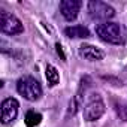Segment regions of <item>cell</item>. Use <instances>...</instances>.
I'll return each mask as SVG.
<instances>
[{
  "instance_id": "7a4b0ae2",
  "label": "cell",
  "mask_w": 127,
  "mask_h": 127,
  "mask_svg": "<svg viewBox=\"0 0 127 127\" xmlns=\"http://www.w3.org/2000/svg\"><path fill=\"white\" fill-rule=\"evenodd\" d=\"M17 91L29 102H36L42 96V85L33 76H23L17 82Z\"/></svg>"
},
{
  "instance_id": "9c48e42d",
  "label": "cell",
  "mask_w": 127,
  "mask_h": 127,
  "mask_svg": "<svg viewBox=\"0 0 127 127\" xmlns=\"http://www.w3.org/2000/svg\"><path fill=\"white\" fill-rule=\"evenodd\" d=\"M79 54H81V57H84L85 60H90V61H99L105 57V52L100 48L90 45V43H82L79 46Z\"/></svg>"
},
{
  "instance_id": "5bb4252c",
  "label": "cell",
  "mask_w": 127,
  "mask_h": 127,
  "mask_svg": "<svg viewBox=\"0 0 127 127\" xmlns=\"http://www.w3.org/2000/svg\"><path fill=\"white\" fill-rule=\"evenodd\" d=\"M55 49H57V54H58V57H61V60H63V61H66L64 51H63V48H61V45H60V43H55Z\"/></svg>"
},
{
  "instance_id": "9a60e30c",
  "label": "cell",
  "mask_w": 127,
  "mask_h": 127,
  "mask_svg": "<svg viewBox=\"0 0 127 127\" xmlns=\"http://www.w3.org/2000/svg\"><path fill=\"white\" fill-rule=\"evenodd\" d=\"M124 72H126V73H127V67H126V70H124Z\"/></svg>"
},
{
  "instance_id": "8fae6325",
  "label": "cell",
  "mask_w": 127,
  "mask_h": 127,
  "mask_svg": "<svg viewBox=\"0 0 127 127\" xmlns=\"http://www.w3.org/2000/svg\"><path fill=\"white\" fill-rule=\"evenodd\" d=\"M45 75H46V81H48V85L49 87H55L60 81V75H58V70L55 66L52 64H48L46 66V70H45Z\"/></svg>"
},
{
  "instance_id": "4fadbf2b",
  "label": "cell",
  "mask_w": 127,
  "mask_h": 127,
  "mask_svg": "<svg viewBox=\"0 0 127 127\" xmlns=\"http://www.w3.org/2000/svg\"><path fill=\"white\" fill-rule=\"evenodd\" d=\"M115 111L118 114V117L124 121H127V102H115Z\"/></svg>"
},
{
  "instance_id": "52a82bcc",
  "label": "cell",
  "mask_w": 127,
  "mask_h": 127,
  "mask_svg": "<svg viewBox=\"0 0 127 127\" xmlns=\"http://www.w3.org/2000/svg\"><path fill=\"white\" fill-rule=\"evenodd\" d=\"M18 109H20V103L17 99L14 97H8L2 102V124H11L17 117H18Z\"/></svg>"
},
{
  "instance_id": "ba28073f",
  "label": "cell",
  "mask_w": 127,
  "mask_h": 127,
  "mask_svg": "<svg viewBox=\"0 0 127 127\" xmlns=\"http://www.w3.org/2000/svg\"><path fill=\"white\" fill-rule=\"evenodd\" d=\"M81 6L82 3L79 0H63L60 2V14L66 21H73L79 14Z\"/></svg>"
},
{
  "instance_id": "277c9868",
  "label": "cell",
  "mask_w": 127,
  "mask_h": 127,
  "mask_svg": "<svg viewBox=\"0 0 127 127\" xmlns=\"http://www.w3.org/2000/svg\"><path fill=\"white\" fill-rule=\"evenodd\" d=\"M87 11H88V15L97 21L108 23L111 18L115 17V9L109 3L100 2V0H90L87 5Z\"/></svg>"
},
{
  "instance_id": "7c38bea8",
  "label": "cell",
  "mask_w": 127,
  "mask_h": 127,
  "mask_svg": "<svg viewBox=\"0 0 127 127\" xmlns=\"http://www.w3.org/2000/svg\"><path fill=\"white\" fill-rule=\"evenodd\" d=\"M40 120H42V115L39 112H34V111H29L26 114V118H24L27 127H36V126H39Z\"/></svg>"
},
{
  "instance_id": "3957f363",
  "label": "cell",
  "mask_w": 127,
  "mask_h": 127,
  "mask_svg": "<svg viewBox=\"0 0 127 127\" xmlns=\"http://www.w3.org/2000/svg\"><path fill=\"white\" fill-rule=\"evenodd\" d=\"M106 111L105 102L99 93H91L84 105V120L85 121H96L99 120Z\"/></svg>"
},
{
  "instance_id": "30bf717a",
  "label": "cell",
  "mask_w": 127,
  "mask_h": 127,
  "mask_svg": "<svg viewBox=\"0 0 127 127\" xmlns=\"http://www.w3.org/2000/svg\"><path fill=\"white\" fill-rule=\"evenodd\" d=\"M66 36L69 37H75V39H87L90 37V30L84 26H70L64 29Z\"/></svg>"
},
{
  "instance_id": "6da1fadb",
  "label": "cell",
  "mask_w": 127,
  "mask_h": 127,
  "mask_svg": "<svg viewBox=\"0 0 127 127\" xmlns=\"http://www.w3.org/2000/svg\"><path fill=\"white\" fill-rule=\"evenodd\" d=\"M96 34L111 45H124L127 40V30L120 23H102L96 26Z\"/></svg>"
},
{
  "instance_id": "8992f818",
  "label": "cell",
  "mask_w": 127,
  "mask_h": 127,
  "mask_svg": "<svg viewBox=\"0 0 127 127\" xmlns=\"http://www.w3.org/2000/svg\"><path fill=\"white\" fill-rule=\"evenodd\" d=\"M90 84H91V79H90V76H84V78L81 79V82H79V87H78V90H76L75 96H73V97L70 99V102H69L67 117H70V115H75V114L78 112V109L81 108V105H82V102H84L85 91H87V88L90 87Z\"/></svg>"
},
{
  "instance_id": "5b68a950",
  "label": "cell",
  "mask_w": 127,
  "mask_h": 127,
  "mask_svg": "<svg viewBox=\"0 0 127 127\" xmlns=\"http://www.w3.org/2000/svg\"><path fill=\"white\" fill-rule=\"evenodd\" d=\"M0 29H2V33L9 34V36L21 34L24 32V26H23L21 20L17 15L8 12L5 9L0 11Z\"/></svg>"
}]
</instances>
